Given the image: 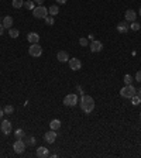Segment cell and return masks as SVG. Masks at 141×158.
I'll use <instances>...</instances> for the list:
<instances>
[{"label":"cell","mask_w":141,"mask_h":158,"mask_svg":"<svg viewBox=\"0 0 141 158\" xmlns=\"http://www.w3.org/2000/svg\"><path fill=\"white\" fill-rule=\"evenodd\" d=\"M79 106L81 109L85 111V113H92L95 109V100L92 96L89 95H82L81 96V100H79Z\"/></svg>","instance_id":"obj_1"},{"label":"cell","mask_w":141,"mask_h":158,"mask_svg":"<svg viewBox=\"0 0 141 158\" xmlns=\"http://www.w3.org/2000/svg\"><path fill=\"white\" fill-rule=\"evenodd\" d=\"M120 95L126 99H131L134 95H137V89L133 85H126L123 89H120Z\"/></svg>","instance_id":"obj_2"},{"label":"cell","mask_w":141,"mask_h":158,"mask_svg":"<svg viewBox=\"0 0 141 158\" xmlns=\"http://www.w3.org/2000/svg\"><path fill=\"white\" fill-rule=\"evenodd\" d=\"M33 16L35 17V18H45V17L48 16V9H47V7H44V6L34 7Z\"/></svg>","instance_id":"obj_3"},{"label":"cell","mask_w":141,"mask_h":158,"mask_svg":"<svg viewBox=\"0 0 141 158\" xmlns=\"http://www.w3.org/2000/svg\"><path fill=\"white\" fill-rule=\"evenodd\" d=\"M78 103H79V99H78V96L75 93H69V95H66V96L64 98V104L65 106L74 107V106H76Z\"/></svg>","instance_id":"obj_4"},{"label":"cell","mask_w":141,"mask_h":158,"mask_svg":"<svg viewBox=\"0 0 141 158\" xmlns=\"http://www.w3.org/2000/svg\"><path fill=\"white\" fill-rule=\"evenodd\" d=\"M28 54L34 58H38L42 55V48H41V45H38V44H31L30 48H28Z\"/></svg>","instance_id":"obj_5"},{"label":"cell","mask_w":141,"mask_h":158,"mask_svg":"<svg viewBox=\"0 0 141 158\" xmlns=\"http://www.w3.org/2000/svg\"><path fill=\"white\" fill-rule=\"evenodd\" d=\"M26 147H27V145H26V143H24L23 140H16L13 144V150L16 154H23V152L26 151Z\"/></svg>","instance_id":"obj_6"},{"label":"cell","mask_w":141,"mask_h":158,"mask_svg":"<svg viewBox=\"0 0 141 158\" xmlns=\"http://www.w3.org/2000/svg\"><path fill=\"white\" fill-rule=\"evenodd\" d=\"M68 62H69V68L72 69V71H79V69L82 68V62H81L79 58H70Z\"/></svg>","instance_id":"obj_7"},{"label":"cell","mask_w":141,"mask_h":158,"mask_svg":"<svg viewBox=\"0 0 141 158\" xmlns=\"http://www.w3.org/2000/svg\"><path fill=\"white\" fill-rule=\"evenodd\" d=\"M0 130H2V133L6 136H9L13 131V127H11V123L9 120H3V123H2V126H0Z\"/></svg>","instance_id":"obj_8"},{"label":"cell","mask_w":141,"mask_h":158,"mask_svg":"<svg viewBox=\"0 0 141 158\" xmlns=\"http://www.w3.org/2000/svg\"><path fill=\"white\" fill-rule=\"evenodd\" d=\"M89 47H91L92 52H100V51L103 50V44L98 40H93L91 44H89Z\"/></svg>","instance_id":"obj_9"},{"label":"cell","mask_w":141,"mask_h":158,"mask_svg":"<svg viewBox=\"0 0 141 158\" xmlns=\"http://www.w3.org/2000/svg\"><path fill=\"white\" fill-rule=\"evenodd\" d=\"M44 140H45L48 144L55 143V140H57V133H55V130H51V131H48V133H45V134H44Z\"/></svg>","instance_id":"obj_10"},{"label":"cell","mask_w":141,"mask_h":158,"mask_svg":"<svg viewBox=\"0 0 141 158\" xmlns=\"http://www.w3.org/2000/svg\"><path fill=\"white\" fill-rule=\"evenodd\" d=\"M27 41L30 44H38V41H40V34L35 33V31H31V33H28Z\"/></svg>","instance_id":"obj_11"},{"label":"cell","mask_w":141,"mask_h":158,"mask_svg":"<svg viewBox=\"0 0 141 158\" xmlns=\"http://www.w3.org/2000/svg\"><path fill=\"white\" fill-rule=\"evenodd\" d=\"M124 18H126V21H131V23H133V21H135V18H137V13L130 9V10H127L124 13Z\"/></svg>","instance_id":"obj_12"},{"label":"cell","mask_w":141,"mask_h":158,"mask_svg":"<svg viewBox=\"0 0 141 158\" xmlns=\"http://www.w3.org/2000/svg\"><path fill=\"white\" fill-rule=\"evenodd\" d=\"M57 59L59 62H68L69 61V54H68L66 51H59L57 54Z\"/></svg>","instance_id":"obj_13"},{"label":"cell","mask_w":141,"mask_h":158,"mask_svg":"<svg viewBox=\"0 0 141 158\" xmlns=\"http://www.w3.org/2000/svg\"><path fill=\"white\" fill-rule=\"evenodd\" d=\"M50 151H48L47 147H38L37 148V157L38 158H47Z\"/></svg>","instance_id":"obj_14"},{"label":"cell","mask_w":141,"mask_h":158,"mask_svg":"<svg viewBox=\"0 0 141 158\" xmlns=\"http://www.w3.org/2000/svg\"><path fill=\"white\" fill-rule=\"evenodd\" d=\"M116 30H117L120 34H126V33L128 31L127 21H121V23H119V24H117V27H116Z\"/></svg>","instance_id":"obj_15"},{"label":"cell","mask_w":141,"mask_h":158,"mask_svg":"<svg viewBox=\"0 0 141 158\" xmlns=\"http://www.w3.org/2000/svg\"><path fill=\"white\" fill-rule=\"evenodd\" d=\"M2 24H3L4 28H9V30H10V28L13 27V17H11V16H6L3 18V21H2Z\"/></svg>","instance_id":"obj_16"},{"label":"cell","mask_w":141,"mask_h":158,"mask_svg":"<svg viewBox=\"0 0 141 158\" xmlns=\"http://www.w3.org/2000/svg\"><path fill=\"white\" fill-rule=\"evenodd\" d=\"M50 127H51V130H58V128L61 127V121H59V120H57V119H54V120H51Z\"/></svg>","instance_id":"obj_17"},{"label":"cell","mask_w":141,"mask_h":158,"mask_svg":"<svg viewBox=\"0 0 141 158\" xmlns=\"http://www.w3.org/2000/svg\"><path fill=\"white\" fill-rule=\"evenodd\" d=\"M24 136H26V133H24L23 128H17V130L14 131V137H16L17 140H23Z\"/></svg>","instance_id":"obj_18"},{"label":"cell","mask_w":141,"mask_h":158,"mask_svg":"<svg viewBox=\"0 0 141 158\" xmlns=\"http://www.w3.org/2000/svg\"><path fill=\"white\" fill-rule=\"evenodd\" d=\"M11 6H13L14 9H21V7L24 6V0H13V2H11Z\"/></svg>","instance_id":"obj_19"},{"label":"cell","mask_w":141,"mask_h":158,"mask_svg":"<svg viewBox=\"0 0 141 158\" xmlns=\"http://www.w3.org/2000/svg\"><path fill=\"white\" fill-rule=\"evenodd\" d=\"M24 7H26L27 10H34V7H35V3H34V0H26V3H24Z\"/></svg>","instance_id":"obj_20"},{"label":"cell","mask_w":141,"mask_h":158,"mask_svg":"<svg viewBox=\"0 0 141 158\" xmlns=\"http://www.w3.org/2000/svg\"><path fill=\"white\" fill-rule=\"evenodd\" d=\"M58 13H59V9H58V6H51L50 9H48V14H50V16H57Z\"/></svg>","instance_id":"obj_21"},{"label":"cell","mask_w":141,"mask_h":158,"mask_svg":"<svg viewBox=\"0 0 141 158\" xmlns=\"http://www.w3.org/2000/svg\"><path fill=\"white\" fill-rule=\"evenodd\" d=\"M9 35H10L11 38H17L18 35H20V31L17 30V28H13V27H11L10 30H9Z\"/></svg>","instance_id":"obj_22"},{"label":"cell","mask_w":141,"mask_h":158,"mask_svg":"<svg viewBox=\"0 0 141 158\" xmlns=\"http://www.w3.org/2000/svg\"><path fill=\"white\" fill-rule=\"evenodd\" d=\"M4 115H13L14 113V106H11V104H7V106H4Z\"/></svg>","instance_id":"obj_23"},{"label":"cell","mask_w":141,"mask_h":158,"mask_svg":"<svg viewBox=\"0 0 141 158\" xmlns=\"http://www.w3.org/2000/svg\"><path fill=\"white\" fill-rule=\"evenodd\" d=\"M131 103H133V106H138V104H141V98L137 96V95H134V96L131 98Z\"/></svg>","instance_id":"obj_24"},{"label":"cell","mask_w":141,"mask_h":158,"mask_svg":"<svg viewBox=\"0 0 141 158\" xmlns=\"http://www.w3.org/2000/svg\"><path fill=\"white\" fill-rule=\"evenodd\" d=\"M123 81H124V85H131V83H133V76L127 74V75H124Z\"/></svg>","instance_id":"obj_25"},{"label":"cell","mask_w":141,"mask_h":158,"mask_svg":"<svg viewBox=\"0 0 141 158\" xmlns=\"http://www.w3.org/2000/svg\"><path fill=\"white\" fill-rule=\"evenodd\" d=\"M44 20H45V24H47V26H52V24L55 23V21H54V16H47Z\"/></svg>","instance_id":"obj_26"},{"label":"cell","mask_w":141,"mask_h":158,"mask_svg":"<svg viewBox=\"0 0 141 158\" xmlns=\"http://www.w3.org/2000/svg\"><path fill=\"white\" fill-rule=\"evenodd\" d=\"M131 30L133 31H138L141 28V26H140V23H135V21H133V23H131Z\"/></svg>","instance_id":"obj_27"},{"label":"cell","mask_w":141,"mask_h":158,"mask_svg":"<svg viewBox=\"0 0 141 158\" xmlns=\"http://www.w3.org/2000/svg\"><path fill=\"white\" fill-rule=\"evenodd\" d=\"M79 44H81L82 47H86V45H89V44H87V40H86V38H83V37L79 38Z\"/></svg>","instance_id":"obj_28"},{"label":"cell","mask_w":141,"mask_h":158,"mask_svg":"<svg viewBox=\"0 0 141 158\" xmlns=\"http://www.w3.org/2000/svg\"><path fill=\"white\" fill-rule=\"evenodd\" d=\"M135 81H137V82H141V71H138L137 74H135Z\"/></svg>","instance_id":"obj_29"},{"label":"cell","mask_w":141,"mask_h":158,"mask_svg":"<svg viewBox=\"0 0 141 158\" xmlns=\"http://www.w3.org/2000/svg\"><path fill=\"white\" fill-rule=\"evenodd\" d=\"M45 0H34V3H37V6H42Z\"/></svg>","instance_id":"obj_30"},{"label":"cell","mask_w":141,"mask_h":158,"mask_svg":"<svg viewBox=\"0 0 141 158\" xmlns=\"http://www.w3.org/2000/svg\"><path fill=\"white\" fill-rule=\"evenodd\" d=\"M76 89H78V92H79V93H81V96H82V95H83V89H82L81 86H76Z\"/></svg>","instance_id":"obj_31"},{"label":"cell","mask_w":141,"mask_h":158,"mask_svg":"<svg viewBox=\"0 0 141 158\" xmlns=\"http://www.w3.org/2000/svg\"><path fill=\"white\" fill-rule=\"evenodd\" d=\"M55 2H57V3H59V4H65V3H66V0H55Z\"/></svg>","instance_id":"obj_32"},{"label":"cell","mask_w":141,"mask_h":158,"mask_svg":"<svg viewBox=\"0 0 141 158\" xmlns=\"http://www.w3.org/2000/svg\"><path fill=\"white\" fill-rule=\"evenodd\" d=\"M3 31H4V27H3V24L0 23V35H2V34H3Z\"/></svg>","instance_id":"obj_33"},{"label":"cell","mask_w":141,"mask_h":158,"mask_svg":"<svg viewBox=\"0 0 141 158\" xmlns=\"http://www.w3.org/2000/svg\"><path fill=\"white\" fill-rule=\"evenodd\" d=\"M3 115H4V110H3V109H2V107H0V119L3 117Z\"/></svg>","instance_id":"obj_34"},{"label":"cell","mask_w":141,"mask_h":158,"mask_svg":"<svg viewBox=\"0 0 141 158\" xmlns=\"http://www.w3.org/2000/svg\"><path fill=\"white\" fill-rule=\"evenodd\" d=\"M28 143H30V144H35V140H34V138H30V140H28Z\"/></svg>","instance_id":"obj_35"},{"label":"cell","mask_w":141,"mask_h":158,"mask_svg":"<svg viewBox=\"0 0 141 158\" xmlns=\"http://www.w3.org/2000/svg\"><path fill=\"white\" fill-rule=\"evenodd\" d=\"M138 96L141 98V89H138Z\"/></svg>","instance_id":"obj_36"},{"label":"cell","mask_w":141,"mask_h":158,"mask_svg":"<svg viewBox=\"0 0 141 158\" xmlns=\"http://www.w3.org/2000/svg\"><path fill=\"white\" fill-rule=\"evenodd\" d=\"M138 14H140V16H141V9H140V10H138Z\"/></svg>","instance_id":"obj_37"},{"label":"cell","mask_w":141,"mask_h":158,"mask_svg":"<svg viewBox=\"0 0 141 158\" xmlns=\"http://www.w3.org/2000/svg\"><path fill=\"white\" fill-rule=\"evenodd\" d=\"M140 116H141V113H140Z\"/></svg>","instance_id":"obj_38"}]
</instances>
